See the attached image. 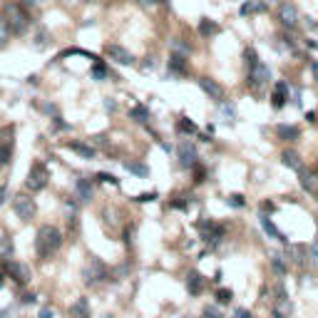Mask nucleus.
Returning <instances> with one entry per match:
<instances>
[{
    "mask_svg": "<svg viewBox=\"0 0 318 318\" xmlns=\"http://www.w3.org/2000/svg\"><path fill=\"white\" fill-rule=\"evenodd\" d=\"M60 246H62V234H60L57 226L45 224V226L37 229V234H35V251H37L40 259H50Z\"/></svg>",
    "mask_w": 318,
    "mask_h": 318,
    "instance_id": "1",
    "label": "nucleus"
},
{
    "mask_svg": "<svg viewBox=\"0 0 318 318\" xmlns=\"http://www.w3.org/2000/svg\"><path fill=\"white\" fill-rule=\"evenodd\" d=\"M5 17H8V23H10V30L15 35H23L30 23H33V17H30V10L23 5V3H8L5 5Z\"/></svg>",
    "mask_w": 318,
    "mask_h": 318,
    "instance_id": "2",
    "label": "nucleus"
},
{
    "mask_svg": "<svg viewBox=\"0 0 318 318\" xmlns=\"http://www.w3.org/2000/svg\"><path fill=\"white\" fill-rule=\"evenodd\" d=\"M48 182H50V172H48V167L42 164V162H33L30 172H28V179H25V186L30 189V194L42 192V189L48 186Z\"/></svg>",
    "mask_w": 318,
    "mask_h": 318,
    "instance_id": "3",
    "label": "nucleus"
},
{
    "mask_svg": "<svg viewBox=\"0 0 318 318\" xmlns=\"http://www.w3.org/2000/svg\"><path fill=\"white\" fill-rule=\"evenodd\" d=\"M291 313H293V303H291V299H288L286 288L279 284V286H276V301H273L271 316H273V318H288Z\"/></svg>",
    "mask_w": 318,
    "mask_h": 318,
    "instance_id": "4",
    "label": "nucleus"
},
{
    "mask_svg": "<svg viewBox=\"0 0 318 318\" xmlns=\"http://www.w3.org/2000/svg\"><path fill=\"white\" fill-rule=\"evenodd\" d=\"M3 268H5V273L15 281V284H28L30 281V268L25 266V264H20V261H13V259H3Z\"/></svg>",
    "mask_w": 318,
    "mask_h": 318,
    "instance_id": "5",
    "label": "nucleus"
},
{
    "mask_svg": "<svg viewBox=\"0 0 318 318\" xmlns=\"http://www.w3.org/2000/svg\"><path fill=\"white\" fill-rule=\"evenodd\" d=\"M268 80H271V67L264 65V62H259L256 67H251V70H249V87H251V90H261V87H266Z\"/></svg>",
    "mask_w": 318,
    "mask_h": 318,
    "instance_id": "6",
    "label": "nucleus"
},
{
    "mask_svg": "<svg viewBox=\"0 0 318 318\" xmlns=\"http://www.w3.org/2000/svg\"><path fill=\"white\" fill-rule=\"evenodd\" d=\"M13 211L17 214V219L30 221V219L35 217V211H37V206H35V199H30V197H25V194L15 197V201H13Z\"/></svg>",
    "mask_w": 318,
    "mask_h": 318,
    "instance_id": "7",
    "label": "nucleus"
},
{
    "mask_svg": "<svg viewBox=\"0 0 318 318\" xmlns=\"http://www.w3.org/2000/svg\"><path fill=\"white\" fill-rule=\"evenodd\" d=\"M104 55H107L112 62H117V65H134V55L127 50V48L117 45V42H112V45H104Z\"/></svg>",
    "mask_w": 318,
    "mask_h": 318,
    "instance_id": "8",
    "label": "nucleus"
},
{
    "mask_svg": "<svg viewBox=\"0 0 318 318\" xmlns=\"http://www.w3.org/2000/svg\"><path fill=\"white\" fill-rule=\"evenodd\" d=\"M177 154H179V164L184 167V169H194L199 162V154H197V147L194 144H189L186 139L184 142H179V147H177Z\"/></svg>",
    "mask_w": 318,
    "mask_h": 318,
    "instance_id": "9",
    "label": "nucleus"
},
{
    "mask_svg": "<svg viewBox=\"0 0 318 318\" xmlns=\"http://www.w3.org/2000/svg\"><path fill=\"white\" fill-rule=\"evenodd\" d=\"M102 279H107V266H104L97 256H92L87 268H84V281H87V284H100Z\"/></svg>",
    "mask_w": 318,
    "mask_h": 318,
    "instance_id": "10",
    "label": "nucleus"
},
{
    "mask_svg": "<svg viewBox=\"0 0 318 318\" xmlns=\"http://www.w3.org/2000/svg\"><path fill=\"white\" fill-rule=\"evenodd\" d=\"M199 87L204 90V95L211 100V102H224V87L214 80V77H199Z\"/></svg>",
    "mask_w": 318,
    "mask_h": 318,
    "instance_id": "11",
    "label": "nucleus"
},
{
    "mask_svg": "<svg viewBox=\"0 0 318 318\" xmlns=\"http://www.w3.org/2000/svg\"><path fill=\"white\" fill-rule=\"evenodd\" d=\"M279 20H281L288 30H293L296 25H299V20H301L299 8H296L293 3H281V5H279Z\"/></svg>",
    "mask_w": 318,
    "mask_h": 318,
    "instance_id": "12",
    "label": "nucleus"
},
{
    "mask_svg": "<svg viewBox=\"0 0 318 318\" xmlns=\"http://www.w3.org/2000/svg\"><path fill=\"white\" fill-rule=\"evenodd\" d=\"M288 97H291V87H288V82H286V80H279L276 84H273V92H271V104H273L276 110H281V107H286Z\"/></svg>",
    "mask_w": 318,
    "mask_h": 318,
    "instance_id": "13",
    "label": "nucleus"
},
{
    "mask_svg": "<svg viewBox=\"0 0 318 318\" xmlns=\"http://www.w3.org/2000/svg\"><path fill=\"white\" fill-rule=\"evenodd\" d=\"M167 67H169V75L184 77V75H189V60H186V55L172 52V55H169V60H167Z\"/></svg>",
    "mask_w": 318,
    "mask_h": 318,
    "instance_id": "14",
    "label": "nucleus"
},
{
    "mask_svg": "<svg viewBox=\"0 0 318 318\" xmlns=\"http://www.w3.org/2000/svg\"><path fill=\"white\" fill-rule=\"evenodd\" d=\"M70 152H75V154H80L82 159H95L97 157V150L90 144V142H82V139H72V142H67L65 144Z\"/></svg>",
    "mask_w": 318,
    "mask_h": 318,
    "instance_id": "15",
    "label": "nucleus"
},
{
    "mask_svg": "<svg viewBox=\"0 0 318 318\" xmlns=\"http://www.w3.org/2000/svg\"><path fill=\"white\" fill-rule=\"evenodd\" d=\"M75 197H77L82 204H87V201L92 199V182H90L87 177H80V179L75 182Z\"/></svg>",
    "mask_w": 318,
    "mask_h": 318,
    "instance_id": "16",
    "label": "nucleus"
},
{
    "mask_svg": "<svg viewBox=\"0 0 318 318\" xmlns=\"http://www.w3.org/2000/svg\"><path fill=\"white\" fill-rule=\"evenodd\" d=\"M204 286H206V279L201 276V273H199V271H189V276H186V288H189V293L199 296V293L204 291Z\"/></svg>",
    "mask_w": 318,
    "mask_h": 318,
    "instance_id": "17",
    "label": "nucleus"
},
{
    "mask_svg": "<svg viewBox=\"0 0 318 318\" xmlns=\"http://www.w3.org/2000/svg\"><path fill=\"white\" fill-rule=\"evenodd\" d=\"M303 259H308V246L291 244L288 251H286V261H291V264H303Z\"/></svg>",
    "mask_w": 318,
    "mask_h": 318,
    "instance_id": "18",
    "label": "nucleus"
},
{
    "mask_svg": "<svg viewBox=\"0 0 318 318\" xmlns=\"http://www.w3.org/2000/svg\"><path fill=\"white\" fill-rule=\"evenodd\" d=\"M276 134H279V139H284V142H296L301 137V130L296 124H279L276 127Z\"/></svg>",
    "mask_w": 318,
    "mask_h": 318,
    "instance_id": "19",
    "label": "nucleus"
},
{
    "mask_svg": "<svg viewBox=\"0 0 318 318\" xmlns=\"http://www.w3.org/2000/svg\"><path fill=\"white\" fill-rule=\"evenodd\" d=\"M271 268H273V273H276V276H286L288 273V264H286V259H284V253H279V251H273L271 253Z\"/></svg>",
    "mask_w": 318,
    "mask_h": 318,
    "instance_id": "20",
    "label": "nucleus"
},
{
    "mask_svg": "<svg viewBox=\"0 0 318 318\" xmlns=\"http://www.w3.org/2000/svg\"><path fill=\"white\" fill-rule=\"evenodd\" d=\"M261 226H264V231H266V234L268 236H273V239H279L281 244H288V239L281 234V231L276 229V224H273L271 219H268V214H261Z\"/></svg>",
    "mask_w": 318,
    "mask_h": 318,
    "instance_id": "21",
    "label": "nucleus"
},
{
    "mask_svg": "<svg viewBox=\"0 0 318 318\" xmlns=\"http://www.w3.org/2000/svg\"><path fill=\"white\" fill-rule=\"evenodd\" d=\"M281 162H284L288 169H296V172H301V169H303L301 154H299V152H293V150H286V152L281 154Z\"/></svg>",
    "mask_w": 318,
    "mask_h": 318,
    "instance_id": "22",
    "label": "nucleus"
},
{
    "mask_svg": "<svg viewBox=\"0 0 318 318\" xmlns=\"http://www.w3.org/2000/svg\"><path fill=\"white\" fill-rule=\"evenodd\" d=\"M70 316L72 318H90V301L87 299H77L70 306Z\"/></svg>",
    "mask_w": 318,
    "mask_h": 318,
    "instance_id": "23",
    "label": "nucleus"
},
{
    "mask_svg": "<svg viewBox=\"0 0 318 318\" xmlns=\"http://www.w3.org/2000/svg\"><path fill=\"white\" fill-rule=\"evenodd\" d=\"M124 169H127V172H132V174H137L139 179L150 177V167L142 164V162H137V159H127V162H124Z\"/></svg>",
    "mask_w": 318,
    "mask_h": 318,
    "instance_id": "24",
    "label": "nucleus"
},
{
    "mask_svg": "<svg viewBox=\"0 0 318 318\" xmlns=\"http://www.w3.org/2000/svg\"><path fill=\"white\" fill-rule=\"evenodd\" d=\"M199 35L201 37H214V35H219V25L209 17H201L199 20Z\"/></svg>",
    "mask_w": 318,
    "mask_h": 318,
    "instance_id": "25",
    "label": "nucleus"
},
{
    "mask_svg": "<svg viewBox=\"0 0 318 318\" xmlns=\"http://www.w3.org/2000/svg\"><path fill=\"white\" fill-rule=\"evenodd\" d=\"M130 119H134L139 124H147V122L152 119V115H150V110H147L144 104H134V107L130 110Z\"/></svg>",
    "mask_w": 318,
    "mask_h": 318,
    "instance_id": "26",
    "label": "nucleus"
},
{
    "mask_svg": "<svg viewBox=\"0 0 318 318\" xmlns=\"http://www.w3.org/2000/svg\"><path fill=\"white\" fill-rule=\"evenodd\" d=\"M50 33L45 30V28H37V33H35V42H33V48L35 50H45L48 45H50Z\"/></svg>",
    "mask_w": 318,
    "mask_h": 318,
    "instance_id": "27",
    "label": "nucleus"
},
{
    "mask_svg": "<svg viewBox=\"0 0 318 318\" xmlns=\"http://www.w3.org/2000/svg\"><path fill=\"white\" fill-rule=\"evenodd\" d=\"M264 10H266V5L261 3V0H249V3H244L239 8L241 15H253V13H264Z\"/></svg>",
    "mask_w": 318,
    "mask_h": 318,
    "instance_id": "28",
    "label": "nucleus"
},
{
    "mask_svg": "<svg viewBox=\"0 0 318 318\" xmlns=\"http://www.w3.org/2000/svg\"><path fill=\"white\" fill-rule=\"evenodd\" d=\"M299 179H301V186L306 189V192L316 194V179H313V174H311V172H306V169H301V172H299Z\"/></svg>",
    "mask_w": 318,
    "mask_h": 318,
    "instance_id": "29",
    "label": "nucleus"
},
{
    "mask_svg": "<svg viewBox=\"0 0 318 318\" xmlns=\"http://www.w3.org/2000/svg\"><path fill=\"white\" fill-rule=\"evenodd\" d=\"M177 130L182 132V134H197V130L199 127L189 119V117H179V122H177Z\"/></svg>",
    "mask_w": 318,
    "mask_h": 318,
    "instance_id": "30",
    "label": "nucleus"
},
{
    "mask_svg": "<svg viewBox=\"0 0 318 318\" xmlns=\"http://www.w3.org/2000/svg\"><path fill=\"white\" fill-rule=\"evenodd\" d=\"M10 23H8V17L5 15H0V48H5L8 45V40H10Z\"/></svg>",
    "mask_w": 318,
    "mask_h": 318,
    "instance_id": "31",
    "label": "nucleus"
},
{
    "mask_svg": "<svg viewBox=\"0 0 318 318\" xmlns=\"http://www.w3.org/2000/svg\"><path fill=\"white\" fill-rule=\"evenodd\" d=\"M13 251H15V246H13V239H10V236H3V239H0V261H3V259H10Z\"/></svg>",
    "mask_w": 318,
    "mask_h": 318,
    "instance_id": "32",
    "label": "nucleus"
},
{
    "mask_svg": "<svg viewBox=\"0 0 318 318\" xmlns=\"http://www.w3.org/2000/svg\"><path fill=\"white\" fill-rule=\"evenodd\" d=\"M92 80L102 82V80H110V70L102 65V60H95V67H92Z\"/></svg>",
    "mask_w": 318,
    "mask_h": 318,
    "instance_id": "33",
    "label": "nucleus"
},
{
    "mask_svg": "<svg viewBox=\"0 0 318 318\" xmlns=\"http://www.w3.org/2000/svg\"><path fill=\"white\" fill-rule=\"evenodd\" d=\"M169 45H172V52H179V55H186V57H189V52H192V45H189V42H184L182 37H174L172 42H169Z\"/></svg>",
    "mask_w": 318,
    "mask_h": 318,
    "instance_id": "34",
    "label": "nucleus"
},
{
    "mask_svg": "<svg viewBox=\"0 0 318 318\" xmlns=\"http://www.w3.org/2000/svg\"><path fill=\"white\" fill-rule=\"evenodd\" d=\"M244 60H246V67H249V70L256 67V65H259V52H256V48H246V50H244Z\"/></svg>",
    "mask_w": 318,
    "mask_h": 318,
    "instance_id": "35",
    "label": "nucleus"
},
{
    "mask_svg": "<svg viewBox=\"0 0 318 318\" xmlns=\"http://www.w3.org/2000/svg\"><path fill=\"white\" fill-rule=\"evenodd\" d=\"M221 115L226 117V122H234L236 119V104L234 102H221Z\"/></svg>",
    "mask_w": 318,
    "mask_h": 318,
    "instance_id": "36",
    "label": "nucleus"
},
{
    "mask_svg": "<svg viewBox=\"0 0 318 318\" xmlns=\"http://www.w3.org/2000/svg\"><path fill=\"white\" fill-rule=\"evenodd\" d=\"M10 157H13V142L8 144H0V167H5L8 162H10Z\"/></svg>",
    "mask_w": 318,
    "mask_h": 318,
    "instance_id": "37",
    "label": "nucleus"
},
{
    "mask_svg": "<svg viewBox=\"0 0 318 318\" xmlns=\"http://www.w3.org/2000/svg\"><path fill=\"white\" fill-rule=\"evenodd\" d=\"M217 301H219L221 306L231 303V301H234V291H231V288H219V291H217Z\"/></svg>",
    "mask_w": 318,
    "mask_h": 318,
    "instance_id": "38",
    "label": "nucleus"
},
{
    "mask_svg": "<svg viewBox=\"0 0 318 318\" xmlns=\"http://www.w3.org/2000/svg\"><path fill=\"white\" fill-rule=\"evenodd\" d=\"M95 179H97V182H104V184H112V186H119V179H117L115 174H107V172H100Z\"/></svg>",
    "mask_w": 318,
    "mask_h": 318,
    "instance_id": "39",
    "label": "nucleus"
},
{
    "mask_svg": "<svg viewBox=\"0 0 318 318\" xmlns=\"http://www.w3.org/2000/svg\"><path fill=\"white\" fill-rule=\"evenodd\" d=\"M226 204H229V206H234V209L246 206V201H244V197H241V194H229V197H226Z\"/></svg>",
    "mask_w": 318,
    "mask_h": 318,
    "instance_id": "40",
    "label": "nucleus"
},
{
    "mask_svg": "<svg viewBox=\"0 0 318 318\" xmlns=\"http://www.w3.org/2000/svg\"><path fill=\"white\" fill-rule=\"evenodd\" d=\"M308 261H311L313 266H318V239L308 246Z\"/></svg>",
    "mask_w": 318,
    "mask_h": 318,
    "instance_id": "41",
    "label": "nucleus"
},
{
    "mask_svg": "<svg viewBox=\"0 0 318 318\" xmlns=\"http://www.w3.org/2000/svg\"><path fill=\"white\" fill-rule=\"evenodd\" d=\"M201 318H224V316H221V311H219L217 306H206V308H204V316H201Z\"/></svg>",
    "mask_w": 318,
    "mask_h": 318,
    "instance_id": "42",
    "label": "nucleus"
},
{
    "mask_svg": "<svg viewBox=\"0 0 318 318\" xmlns=\"http://www.w3.org/2000/svg\"><path fill=\"white\" fill-rule=\"evenodd\" d=\"M157 199V192H144V194H139V197H134V201H154Z\"/></svg>",
    "mask_w": 318,
    "mask_h": 318,
    "instance_id": "43",
    "label": "nucleus"
},
{
    "mask_svg": "<svg viewBox=\"0 0 318 318\" xmlns=\"http://www.w3.org/2000/svg\"><path fill=\"white\" fill-rule=\"evenodd\" d=\"M186 199H189V197H179L172 206H174V209H189V204H192V201H186Z\"/></svg>",
    "mask_w": 318,
    "mask_h": 318,
    "instance_id": "44",
    "label": "nucleus"
},
{
    "mask_svg": "<svg viewBox=\"0 0 318 318\" xmlns=\"http://www.w3.org/2000/svg\"><path fill=\"white\" fill-rule=\"evenodd\" d=\"M234 318H253V313L249 308H236L234 311Z\"/></svg>",
    "mask_w": 318,
    "mask_h": 318,
    "instance_id": "45",
    "label": "nucleus"
},
{
    "mask_svg": "<svg viewBox=\"0 0 318 318\" xmlns=\"http://www.w3.org/2000/svg\"><path fill=\"white\" fill-rule=\"evenodd\" d=\"M104 110H107V112H117V102L107 97V100H104Z\"/></svg>",
    "mask_w": 318,
    "mask_h": 318,
    "instance_id": "46",
    "label": "nucleus"
},
{
    "mask_svg": "<svg viewBox=\"0 0 318 318\" xmlns=\"http://www.w3.org/2000/svg\"><path fill=\"white\" fill-rule=\"evenodd\" d=\"M194 177H197V179H194V182H197V184H199V182H204V169H201V167H199V164H197V167H194Z\"/></svg>",
    "mask_w": 318,
    "mask_h": 318,
    "instance_id": "47",
    "label": "nucleus"
},
{
    "mask_svg": "<svg viewBox=\"0 0 318 318\" xmlns=\"http://www.w3.org/2000/svg\"><path fill=\"white\" fill-rule=\"evenodd\" d=\"M35 301H37V299H35V293H25L23 299H20V303H25V306H28V303H35Z\"/></svg>",
    "mask_w": 318,
    "mask_h": 318,
    "instance_id": "48",
    "label": "nucleus"
},
{
    "mask_svg": "<svg viewBox=\"0 0 318 318\" xmlns=\"http://www.w3.org/2000/svg\"><path fill=\"white\" fill-rule=\"evenodd\" d=\"M45 0H23V5L25 8H37V5H42Z\"/></svg>",
    "mask_w": 318,
    "mask_h": 318,
    "instance_id": "49",
    "label": "nucleus"
},
{
    "mask_svg": "<svg viewBox=\"0 0 318 318\" xmlns=\"http://www.w3.org/2000/svg\"><path fill=\"white\" fill-rule=\"evenodd\" d=\"M154 65H157V62H154V60L150 57V60H147L144 65H142V72H147V70H154Z\"/></svg>",
    "mask_w": 318,
    "mask_h": 318,
    "instance_id": "50",
    "label": "nucleus"
},
{
    "mask_svg": "<svg viewBox=\"0 0 318 318\" xmlns=\"http://www.w3.org/2000/svg\"><path fill=\"white\" fill-rule=\"evenodd\" d=\"M52 316H55V313H52V308H42L37 318H52Z\"/></svg>",
    "mask_w": 318,
    "mask_h": 318,
    "instance_id": "51",
    "label": "nucleus"
},
{
    "mask_svg": "<svg viewBox=\"0 0 318 318\" xmlns=\"http://www.w3.org/2000/svg\"><path fill=\"white\" fill-rule=\"evenodd\" d=\"M5 197H8V186H0V206L5 204Z\"/></svg>",
    "mask_w": 318,
    "mask_h": 318,
    "instance_id": "52",
    "label": "nucleus"
},
{
    "mask_svg": "<svg viewBox=\"0 0 318 318\" xmlns=\"http://www.w3.org/2000/svg\"><path fill=\"white\" fill-rule=\"evenodd\" d=\"M139 3H142V5H157L159 0H139Z\"/></svg>",
    "mask_w": 318,
    "mask_h": 318,
    "instance_id": "53",
    "label": "nucleus"
},
{
    "mask_svg": "<svg viewBox=\"0 0 318 318\" xmlns=\"http://www.w3.org/2000/svg\"><path fill=\"white\" fill-rule=\"evenodd\" d=\"M306 119H308V122H316V112H306Z\"/></svg>",
    "mask_w": 318,
    "mask_h": 318,
    "instance_id": "54",
    "label": "nucleus"
},
{
    "mask_svg": "<svg viewBox=\"0 0 318 318\" xmlns=\"http://www.w3.org/2000/svg\"><path fill=\"white\" fill-rule=\"evenodd\" d=\"M264 5H273V3H279V0H261Z\"/></svg>",
    "mask_w": 318,
    "mask_h": 318,
    "instance_id": "55",
    "label": "nucleus"
},
{
    "mask_svg": "<svg viewBox=\"0 0 318 318\" xmlns=\"http://www.w3.org/2000/svg\"><path fill=\"white\" fill-rule=\"evenodd\" d=\"M5 286V276H3V273H0V288H3Z\"/></svg>",
    "mask_w": 318,
    "mask_h": 318,
    "instance_id": "56",
    "label": "nucleus"
},
{
    "mask_svg": "<svg viewBox=\"0 0 318 318\" xmlns=\"http://www.w3.org/2000/svg\"><path fill=\"white\" fill-rule=\"evenodd\" d=\"M8 316V311H0V318H5Z\"/></svg>",
    "mask_w": 318,
    "mask_h": 318,
    "instance_id": "57",
    "label": "nucleus"
},
{
    "mask_svg": "<svg viewBox=\"0 0 318 318\" xmlns=\"http://www.w3.org/2000/svg\"><path fill=\"white\" fill-rule=\"evenodd\" d=\"M159 3H162V5H167V3H169V0H159Z\"/></svg>",
    "mask_w": 318,
    "mask_h": 318,
    "instance_id": "58",
    "label": "nucleus"
}]
</instances>
